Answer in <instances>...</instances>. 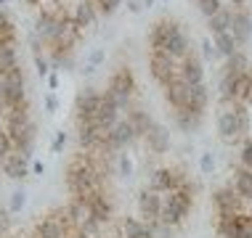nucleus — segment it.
I'll return each instance as SVG.
<instances>
[{
	"instance_id": "nucleus-1",
	"label": "nucleus",
	"mask_w": 252,
	"mask_h": 238,
	"mask_svg": "<svg viewBox=\"0 0 252 238\" xmlns=\"http://www.w3.org/2000/svg\"><path fill=\"white\" fill-rule=\"evenodd\" d=\"M35 66H37V72H40V74H45V72H48V61H45V58H40V53L35 56Z\"/></svg>"
}]
</instances>
